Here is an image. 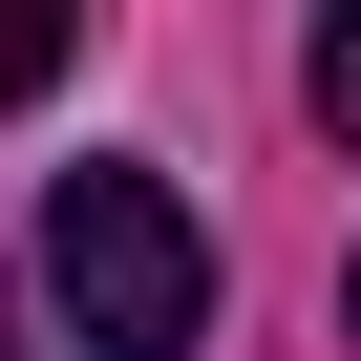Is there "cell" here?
Masks as SVG:
<instances>
[{
    "instance_id": "obj_1",
    "label": "cell",
    "mask_w": 361,
    "mask_h": 361,
    "mask_svg": "<svg viewBox=\"0 0 361 361\" xmlns=\"http://www.w3.org/2000/svg\"><path fill=\"white\" fill-rule=\"evenodd\" d=\"M43 319H64L85 361H192V340H213V234H192V192L128 170V149L43 170Z\"/></svg>"
},
{
    "instance_id": "obj_2",
    "label": "cell",
    "mask_w": 361,
    "mask_h": 361,
    "mask_svg": "<svg viewBox=\"0 0 361 361\" xmlns=\"http://www.w3.org/2000/svg\"><path fill=\"white\" fill-rule=\"evenodd\" d=\"M298 85H319V128H361V22H319V43H298Z\"/></svg>"
}]
</instances>
